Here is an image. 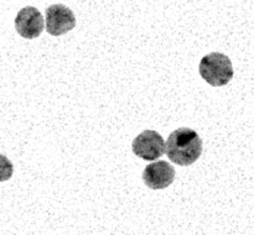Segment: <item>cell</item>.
Returning <instances> with one entry per match:
<instances>
[{"label": "cell", "mask_w": 254, "mask_h": 235, "mask_svg": "<svg viewBox=\"0 0 254 235\" xmlns=\"http://www.w3.org/2000/svg\"><path fill=\"white\" fill-rule=\"evenodd\" d=\"M198 134L190 128H180L170 134L166 141V155L171 162L190 166L198 160L203 150Z\"/></svg>", "instance_id": "cell-1"}, {"label": "cell", "mask_w": 254, "mask_h": 235, "mask_svg": "<svg viewBox=\"0 0 254 235\" xmlns=\"http://www.w3.org/2000/svg\"><path fill=\"white\" fill-rule=\"evenodd\" d=\"M200 76L212 87H223L233 78V66L230 57L220 52H211L202 57L198 66Z\"/></svg>", "instance_id": "cell-2"}, {"label": "cell", "mask_w": 254, "mask_h": 235, "mask_svg": "<svg viewBox=\"0 0 254 235\" xmlns=\"http://www.w3.org/2000/svg\"><path fill=\"white\" fill-rule=\"evenodd\" d=\"M131 150L138 157L145 161H153L166 153V145L158 131L144 130L133 140Z\"/></svg>", "instance_id": "cell-3"}, {"label": "cell", "mask_w": 254, "mask_h": 235, "mask_svg": "<svg viewBox=\"0 0 254 235\" xmlns=\"http://www.w3.org/2000/svg\"><path fill=\"white\" fill-rule=\"evenodd\" d=\"M76 26V16L64 4L51 5L46 9V31L52 36L67 34Z\"/></svg>", "instance_id": "cell-4"}, {"label": "cell", "mask_w": 254, "mask_h": 235, "mask_svg": "<svg viewBox=\"0 0 254 235\" xmlns=\"http://www.w3.org/2000/svg\"><path fill=\"white\" fill-rule=\"evenodd\" d=\"M45 22L46 20H44L41 12L36 7L25 6L15 17V29L24 39H36L44 31Z\"/></svg>", "instance_id": "cell-5"}, {"label": "cell", "mask_w": 254, "mask_h": 235, "mask_svg": "<svg viewBox=\"0 0 254 235\" xmlns=\"http://www.w3.org/2000/svg\"><path fill=\"white\" fill-rule=\"evenodd\" d=\"M175 180V168L166 161L150 163L143 172V181L150 189H164Z\"/></svg>", "instance_id": "cell-6"}]
</instances>
